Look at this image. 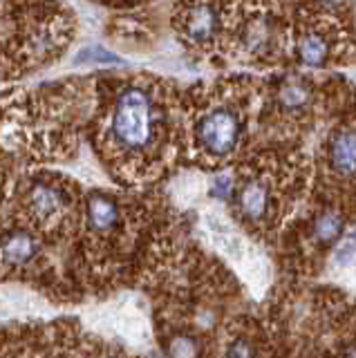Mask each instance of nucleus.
Segmentation results:
<instances>
[{"label": "nucleus", "instance_id": "8", "mask_svg": "<svg viewBox=\"0 0 356 358\" xmlns=\"http://www.w3.org/2000/svg\"><path fill=\"white\" fill-rule=\"evenodd\" d=\"M278 193L280 190H278L271 166L260 157L258 162L242 166V171L233 177L229 197L233 201V213L244 227L264 231L276 222L278 201H280Z\"/></svg>", "mask_w": 356, "mask_h": 358}, {"label": "nucleus", "instance_id": "6", "mask_svg": "<svg viewBox=\"0 0 356 358\" xmlns=\"http://www.w3.org/2000/svg\"><path fill=\"white\" fill-rule=\"evenodd\" d=\"M76 36L61 5H0V76L20 78L59 61Z\"/></svg>", "mask_w": 356, "mask_h": 358}, {"label": "nucleus", "instance_id": "5", "mask_svg": "<svg viewBox=\"0 0 356 358\" xmlns=\"http://www.w3.org/2000/svg\"><path fill=\"white\" fill-rule=\"evenodd\" d=\"M251 92L240 83H215L182 94V155L204 168L238 157L249 134Z\"/></svg>", "mask_w": 356, "mask_h": 358}, {"label": "nucleus", "instance_id": "16", "mask_svg": "<svg viewBox=\"0 0 356 358\" xmlns=\"http://www.w3.org/2000/svg\"><path fill=\"white\" fill-rule=\"evenodd\" d=\"M341 231H343V220L339 213H334V210L322 213L314 222V238L322 244L334 242L341 235Z\"/></svg>", "mask_w": 356, "mask_h": 358}, {"label": "nucleus", "instance_id": "19", "mask_svg": "<svg viewBox=\"0 0 356 358\" xmlns=\"http://www.w3.org/2000/svg\"><path fill=\"white\" fill-rule=\"evenodd\" d=\"M354 240H356V231H354Z\"/></svg>", "mask_w": 356, "mask_h": 358}, {"label": "nucleus", "instance_id": "2", "mask_svg": "<svg viewBox=\"0 0 356 358\" xmlns=\"http://www.w3.org/2000/svg\"><path fill=\"white\" fill-rule=\"evenodd\" d=\"M157 193L90 188L72 251L76 300L137 282L155 244L169 231Z\"/></svg>", "mask_w": 356, "mask_h": 358}, {"label": "nucleus", "instance_id": "4", "mask_svg": "<svg viewBox=\"0 0 356 358\" xmlns=\"http://www.w3.org/2000/svg\"><path fill=\"white\" fill-rule=\"evenodd\" d=\"M83 195V186L70 175L29 168L14 179V184H9L5 197V208L63 257L72 300H76L72 285V251L81 229Z\"/></svg>", "mask_w": 356, "mask_h": 358}, {"label": "nucleus", "instance_id": "15", "mask_svg": "<svg viewBox=\"0 0 356 358\" xmlns=\"http://www.w3.org/2000/svg\"><path fill=\"white\" fill-rule=\"evenodd\" d=\"M76 65H90V67H106V65H121L124 61L117 54L108 52L101 45H87L79 54L74 56Z\"/></svg>", "mask_w": 356, "mask_h": 358}, {"label": "nucleus", "instance_id": "14", "mask_svg": "<svg viewBox=\"0 0 356 358\" xmlns=\"http://www.w3.org/2000/svg\"><path fill=\"white\" fill-rule=\"evenodd\" d=\"M276 101H278V106L287 112L303 110L309 103V87L303 81H298V78H287V81L278 87Z\"/></svg>", "mask_w": 356, "mask_h": 358}, {"label": "nucleus", "instance_id": "1", "mask_svg": "<svg viewBox=\"0 0 356 358\" xmlns=\"http://www.w3.org/2000/svg\"><path fill=\"white\" fill-rule=\"evenodd\" d=\"M87 139L117 184H157L182 155V92L152 74L99 78Z\"/></svg>", "mask_w": 356, "mask_h": 358}, {"label": "nucleus", "instance_id": "18", "mask_svg": "<svg viewBox=\"0 0 356 358\" xmlns=\"http://www.w3.org/2000/svg\"><path fill=\"white\" fill-rule=\"evenodd\" d=\"M345 358H356V347H352V350L348 352V356H345Z\"/></svg>", "mask_w": 356, "mask_h": 358}, {"label": "nucleus", "instance_id": "7", "mask_svg": "<svg viewBox=\"0 0 356 358\" xmlns=\"http://www.w3.org/2000/svg\"><path fill=\"white\" fill-rule=\"evenodd\" d=\"M0 358H137L76 322L16 324L0 331Z\"/></svg>", "mask_w": 356, "mask_h": 358}, {"label": "nucleus", "instance_id": "17", "mask_svg": "<svg viewBox=\"0 0 356 358\" xmlns=\"http://www.w3.org/2000/svg\"><path fill=\"white\" fill-rule=\"evenodd\" d=\"M7 190H9V179H7L3 162H0V208H3V201L7 197Z\"/></svg>", "mask_w": 356, "mask_h": 358}, {"label": "nucleus", "instance_id": "10", "mask_svg": "<svg viewBox=\"0 0 356 358\" xmlns=\"http://www.w3.org/2000/svg\"><path fill=\"white\" fill-rule=\"evenodd\" d=\"M155 331H157V343L164 358H208L204 336L193 329L157 324Z\"/></svg>", "mask_w": 356, "mask_h": 358}, {"label": "nucleus", "instance_id": "11", "mask_svg": "<svg viewBox=\"0 0 356 358\" xmlns=\"http://www.w3.org/2000/svg\"><path fill=\"white\" fill-rule=\"evenodd\" d=\"M332 34L320 25H303L294 38V52L298 61L307 67H322L334 54Z\"/></svg>", "mask_w": 356, "mask_h": 358}, {"label": "nucleus", "instance_id": "9", "mask_svg": "<svg viewBox=\"0 0 356 358\" xmlns=\"http://www.w3.org/2000/svg\"><path fill=\"white\" fill-rule=\"evenodd\" d=\"M173 29L186 50L197 54H213L227 48L231 5L191 3L177 5L173 11Z\"/></svg>", "mask_w": 356, "mask_h": 358}, {"label": "nucleus", "instance_id": "3", "mask_svg": "<svg viewBox=\"0 0 356 358\" xmlns=\"http://www.w3.org/2000/svg\"><path fill=\"white\" fill-rule=\"evenodd\" d=\"M99 78H65L0 99V157L36 168L68 162L87 137Z\"/></svg>", "mask_w": 356, "mask_h": 358}, {"label": "nucleus", "instance_id": "13", "mask_svg": "<svg viewBox=\"0 0 356 358\" xmlns=\"http://www.w3.org/2000/svg\"><path fill=\"white\" fill-rule=\"evenodd\" d=\"M215 358H258V345L247 331L229 329L218 345Z\"/></svg>", "mask_w": 356, "mask_h": 358}, {"label": "nucleus", "instance_id": "12", "mask_svg": "<svg viewBox=\"0 0 356 358\" xmlns=\"http://www.w3.org/2000/svg\"><path fill=\"white\" fill-rule=\"evenodd\" d=\"M327 162L334 175L356 177V128H341L332 134Z\"/></svg>", "mask_w": 356, "mask_h": 358}]
</instances>
